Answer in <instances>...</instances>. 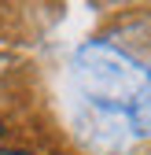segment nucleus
Segmentation results:
<instances>
[{
	"label": "nucleus",
	"mask_w": 151,
	"mask_h": 155,
	"mask_svg": "<svg viewBox=\"0 0 151 155\" xmlns=\"http://www.w3.org/2000/svg\"><path fill=\"white\" fill-rule=\"evenodd\" d=\"M0 155H30V151H0Z\"/></svg>",
	"instance_id": "f257e3e1"
},
{
	"label": "nucleus",
	"mask_w": 151,
	"mask_h": 155,
	"mask_svg": "<svg viewBox=\"0 0 151 155\" xmlns=\"http://www.w3.org/2000/svg\"><path fill=\"white\" fill-rule=\"evenodd\" d=\"M0 137H4V122H0Z\"/></svg>",
	"instance_id": "f03ea898"
}]
</instances>
